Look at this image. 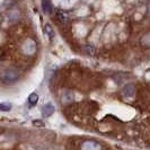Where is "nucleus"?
Listing matches in <instances>:
<instances>
[{
	"label": "nucleus",
	"instance_id": "obj_1",
	"mask_svg": "<svg viewBox=\"0 0 150 150\" xmlns=\"http://www.w3.org/2000/svg\"><path fill=\"white\" fill-rule=\"evenodd\" d=\"M18 77H19V75H18V71L16 69H14V68H8V69H6L4 71V74H2V83H7V85L13 83L18 79Z\"/></svg>",
	"mask_w": 150,
	"mask_h": 150
},
{
	"label": "nucleus",
	"instance_id": "obj_2",
	"mask_svg": "<svg viewBox=\"0 0 150 150\" xmlns=\"http://www.w3.org/2000/svg\"><path fill=\"white\" fill-rule=\"evenodd\" d=\"M35 50H36V45H35V43L32 40H27V41L24 42V44H23V51L25 53L33 54V53L35 52Z\"/></svg>",
	"mask_w": 150,
	"mask_h": 150
},
{
	"label": "nucleus",
	"instance_id": "obj_3",
	"mask_svg": "<svg viewBox=\"0 0 150 150\" xmlns=\"http://www.w3.org/2000/svg\"><path fill=\"white\" fill-rule=\"evenodd\" d=\"M41 112L43 114V116L50 117L53 113L55 112V107H54V105H53L52 103H46V104H44V105L42 106Z\"/></svg>",
	"mask_w": 150,
	"mask_h": 150
},
{
	"label": "nucleus",
	"instance_id": "obj_4",
	"mask_svg": "<svg viewBox=\"0 0 150 150\" xmlns=\"http://www.w3.org/2000/svg\"><path fill=\"white\" fill-rule=\"evenodd\" d=\"M102 147L100 144L97 143L96 141H85L81 144V150H100Z\"/></svg>",
	"mask_w": 150,
	"mask_h": 150
},
{
	"label": "nucleus",
	"instance_id": "obj_5",
	"mask_svg": "<svg viewBox=\"0 0 150 150\" xmlns=\"http://www.w3.org/2000/svg\"><path fill=\"white\" fill-rule=\"evenodd\" d=\"M122 93H123V95L127 96V97H133V96L135 95L134 85H132V83L125 85V86L123 87V89H122Z\"/></svg>",
	"mask_w": 150,
	"mask_h": 150
},
{
	"label": "nucleus",
	"instance_id": "obj_6",
	"mask_svg": "<svg viewBox=\"0 0 150 150\" xmlns=\"http://www.w3.org/2000/svg\"><path fill=\"white\" fill-rule=\"evenodd\" d=\"M8 19H9L10 23H16L19 19V11L18 10H11V11H9Z\"/></svg>",
	"mask_w": 150,
	"mask_h": 150
},
{
	"label": "nucleus",
	"instance_id": "obj_7",
	"mask_svg": "<svg viewBox=\"0 0 150 150\" xmlns=\"http://www.w3.org/2000/svg\"><path fill=\"white\" fill-rule=\"evenodd\" d=\"M42 8H43V11L45 14H51L52 13V6H51L50 0H43L42 1Z\"/></svg>",
	"mask_w": 150,
	"mask_h": 150
},
{
	"label": "nucleus",
	"instance_id": "obj_8",
	"mask_svg": "<svg viewBox=\"0 0 150 150\" xmlns=\"http://www.w3.org/2000/svg\"><path fill=\"white\" fill-rule=\"evenodd\" d=\"M72 99H74V94L71 91H69V90H64L63 91V95H62V100L64 103H69Z\"/></svg>",
	"mask_w": 150,
	"mask_h": 150
},
{
	"label": "nucleus",
	"instance_id": "obj_9",
	"mask_svg": "<svg viewBox=\"0 0 150 150\" xmlns=\"http://www.w3.org/2000/svg\"><path fill=\"white\" fill-rule=\"evenodd\" d=\"M38 102V95L36 93H32L30 96H28V104L30 106H34L36 105Z\"/></svg>",
	"mask_w": 150,
	"mask_h": 150
},
{
	"label": "nucleus",
	"instance_id": "obj_10",
	"mask_svg": "<svg viewBox=\"0 0 150 150\" xmlns=\"http://www.w3.org/2000/svg\"><path fill=\"white\" fill-rule=\"evenodd\" d=\"M11 108H13V105H11V103L2 102V103L0 104V110H1L2 112H9Z\"/></svg>",
	"mask_w": 150,
	"mask_h": 150
},
{
	"label": "nucleus",
	"instance_id": "obj_11",
	"mask_svg": "<svg viewBox=\"0 0 150 150\" xmlns=\"http://www.w3.org/2000/svg\"><path fill=\"white\" fill-rule=\"evenodd\" d=\"M141 44L146 47H150V32L147 33L142 38H141Z\"/></svg>",
	"mask_w": 150,
	"mask_h": 150
},
{
	"label": "nucleus",
	"instance_id": "obj_12",
	"mask_svg": "<svg viewBox=\"0 0 150 150\" xmlns=\"http://www.w3.org/2000/svg\"><path fill=\"white\" fill-rule=\"evenodd\" d=\"M45 30V33H46V35L50 38V40H53V38H54V30H52V27L49 25V24H46L44 27Z\"/></svg>",
	"mask_w": 150,
	"mask_h": 150
},
{
	"label": "nucleus",
	"instance_id": "obj_13",
	"mask_svg": "<svg viewBox=\"0 0 150 150\" xmlns=\"http://www.w3.org/2000/svg\"><path fill=\"white\" fill-rule=\"evenodd\" d=\"M147 8H148V14L150 15V0H149V2H148V6H147Z\"/></svg>",
	"mask_w": 150,
	"mask_h": 150
}]
</instances>
